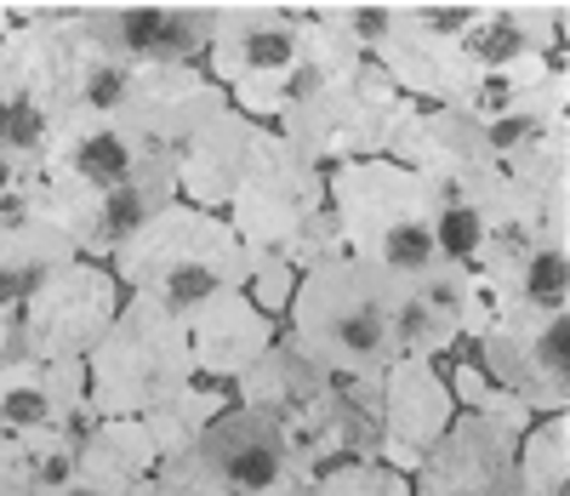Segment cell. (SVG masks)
<instances>
[{
  "label": "cell",
  "instance_id": "obj_14",
  "mask_svg": "<svg viewBox=\"0 0 570 496\" xmlns=\"http://www.w3.org/2000/svg\"><path fill=\"white\" fill-rule=\"evenodd\" d=\"M171 155V148L142 143L120 115H63L52 132H46L40 148V177L63 183V188H104L131 177L142 161Z\"/></svg>",
  "mask_w": 570,
  "mask_h": 496
},
{
  "label": "cell",
  "instance_id": "obj_2",
  "mask_svg": "<svg viewBox=\"0 0 570 496\" xmlns=\"http://www.w3.org/2000/svg\"><path fill=\"white\" fill-rule=\"evenodd\" d=\"M325 201L337 217V240L343 252L360 257L365 269L405 280L434 269V194L428 183L389 161V155H360V161H337L325 166Z\"/></svg>",
  "mask_w": 570,
  "mask_h": 496
},
{
  "label": "cell",
  "instance_id": "obj_4",
  "mask_svg": "<svg viewBox=\"0 0 570 496\" xmlns=\"http://www.w3.org/2000/svg\"><path fill=\"white\" fill-rule=\"evenodd\" d=\"M228 228L240 234L246 257H279L297 274L331 252H343L337 217L325 201V172L308 166L285 137L268 143V155L240 177V188L223 201Z\"/></svg>",
  "mask_w": 570,
  "mask_h": 496
},
{
  "label": "cell",
  "instance_id": "obj_26",
  "mask_svg": "<svg viewBox=\"0 0 570 496\" xmlns=\"http://www.w3.org/2000/svg\"><path fill=\"white\" fill-rule=\"evenodd\" d=\"M40 496H149V479H131V474H109V468H86L75 463V474Z\"/></svg>",
  "mask_w": 570,
  "mask_h": 496
},
{
  "label": "cell",
  "instance_id": "obj_12",
  "mask_svg": "<svg viewBox=\"0 0 570 496\" xmlns=\"http://www.w3.org/2000/svg\"><path fill=\"white\" fill-rule=\"evenodd\" d=\"M228 393H234L240 406L274 417L285 434H292L297 457L308 463L314 439H320V428H325V417H331V393H337V377H331L325 366H314L303 349H292L285 337H274L268 349L228 382Z\"/></svg>",
  "mask_w": 570,
  "mask_h": 496
},
{
  "label": "cell",
  "instance_id": "obj_24",
  "mask_svg": "<svg viewBox=\"0 0 570 496\" xmlns=\"http://www.w3.org/2000/svg\"><path fill=\"white\" fill-rule=\"evenodd\" d=\"M292 285H297V269L292 263H279V257H246V296L268 320H285Z\"/></svg>",
  "mask_w": 570,
  "mask_h": 496
},
{
  "label": "cell",
  "instance_id": "obj_9",
  "mask_svg": "<svg viewBox=\"0 0 570 496\" xmlns=\"http://www.w3.org/2000/svg\"><path fill=\"white\" fill-rule=\"evenodd\" d=\"M468 349L537 417L570 411V314H497L468 337Z\"/></svg>",
  "mask_w": 570,
  "mask_h": 496
},
{
  "label": "cell",
  "instance_id": "obj_17",
  "mask_svg": "<svg viewBox=\"0 0 570 496\" xmlns=\"http://www.w3.org/2000/svg\"><path fill=\"white\" fill-rule=\"evenodd\" d=\"M308 35L314 29L303 18H292V12H246V18H234L228 29L206 35V69H217L240 97H252L279 69L297 64Z\"/></svg>",
  "mask_w": 570,
  "mask_h": 496
},
{
  "label": "cell",
  "instance_id": "obj_29",
  "mask_svg": "<svg viewBox=\"0 0 570 496\" xmlns=\"http://www.w3.org/2000/svg\"><path fill=\"white\" fill-rule=\"evenodd\" d=\"M0 354H12V314H0Z\"/></svg>",
  "mask_w": 570,
  "mask_h": 496
},
{
  "label": "cell",
  "instance_id": "obj_5",
  "mask_svg": "<svg viewBox=\"0 0 570 496\" xmlns=\"http://www.w3.org/2000/svg\"><path fill=\"white\" fill-rule=\"evenodd\" d=\"M80 366H86V422L142 417L188 377H200L195 354H188V325L171 309L149 303L142 291H126V303L115 309V320L86 349Z\"/></svg>",
  "mask_w": 570,
  "mask_h": 496
},
{
  "label": "cell",
  "instance_id": "obj_27",
  "mask_svg": "<svg viewBox=\"0 0 570 496\" xmlns=\"http://www.w3.org/2000/svg\"><path fill=\"white\" fill-rule=\"evenodd\" d=\"M0 496H35L29 474H23V451L12 434H0Z\"/></svg>",
  "mask_w": 570,
  "mask_h": 496
},
{
  "label": "cell",
  "instance_id": "obj_15",
  "mask_svg": "<svg viewBox=\"0 0 570 496\" xmlns=\"http://www.w3.org/2000/svg\"><path fill=\"white\" fill-rule=\"evenodd\" d=\"M86 422V366L80 360H35L0 354V434H46Z\"/></svg>",
  "mask_w": 570,
  "mask_h": 496
},
{
  "label": "cell",
  "instance_id": "obj_30",
  "mask_svg": "<svg viewBox=\"0 0 570 496\" xmlns=\"http://www.w3.org/2000/svg\"><path fill=\"white\" fill-rule=\"evenodd\" d=\"M0 29H7V12H0Z\"/></svg>",
  "mask_w": 570,
  "mask_h": 496
},
{
  "label": "cell",
  "instance_id": "obj_7",
  "mask_svg": "<svg viewBox=\"0 0 570 496\" xmlns=\"http://www.w3.org/2000/svg\"><path fill=\"white\" fill-rule=\"evenodd\" d=\"M480 280L491 320L497 314H570V228L513 223L497 228L480 257L462 263Z\"/></svg>",
  "mask_w": 570,
  "mask_h": 496
},
{
  "label": "cell",
  "instance_id": "obj_23",
  "mask_svg": "<svg viewBox=\"0 0 570 496\" xmlns=\"http://www.w3.org/2000/svg\"><path fill=\"white\" fill-rule=\"evenodd\" d=\"M149 496H228V490L217 485V474H212L195 451H177V457H160V463H155Z\"/></svg>",
  "mask_w": 570,
  "mask_h": 496
},
{
  "label": "cell",
  "instance_id": "obj_1",
  "mask_svg": "<svg viewBox=\"0 0 570 496\" xmlns=\"http://www.w3.org/2000/svg\"><path fill=\"white\" fill-rule=\"evenodd\" d=\"M126 291H142L149 303L171 309L177 320L200 314L217 296L246 285V245L228 228L223 212L195 201H166L155 217H142L115 252L104 257Z\"/></svg>",
  "mask_w": 570,
  "mask_h": 496
},
{
  "label": "cell",
  "instance_id": "obj_21",
  "mask_svg": "<svg viewBox=\"0 0 570 496\" xmlns=\"http://www.w3.org/2000/svg\"><path fill=\"white\" fill-rule=\"evenodd\" d=\"M513 490L519 496H570V411H548L519 434Z\"/></svg>",
  "mask_w": 570,
  "mask_h": 496
},
{
  "label": "cell",
  "instance_id": "obj_28",
  "mask_svg": "<svg viewBox=\"0 0 570 496\" xmlns=\"http://www.w3.org/2000/svg\"><path fill=\"white\" fill-rule=\"evenodd\" d=\"M40 166L29 161V155H12V148H0V194H7V188H18L23 177H35Z\"/></svg>",
  "mask_w": 570,
  "mask_h": 496
},
{
  "label": "cell",
  "instance_id": "obj_22",
  "mask_svg": "<svg viewBox=\"0 0 570 496\" xmlns=\"http://www.w3.org/2000/svg\"><path fill=\"white\" fill-rule=\"evenodd\" d=\"M297 496H411V479L389 463H343V468H320Z\"/></svg>",
  "mask_w": 570,
  "mask_h": 496
},
{
  "label": "cell",
  "instance_id": "obj_10",
  "mask_svg": "<svg viewBox=\"0 0 570 496\" xmlns=\"http://www.w3.org/2000/svg\"><path fill=\"white\" fill-rule=\"evenodd\" d=\"M195 457L217 474L228 496H297L314 479V468L297 457L292 434L240 400H228L206 422V434L195 439Z\"/></svg>",
  "mask_w": 570,
  "mask_h": 496
},
{
  "label": "cell",
  "instance_id": "obj_18",
  "mask_svg": "<svg viewBox=\"0 0 570 496\" xmlns=\"http://www.w3.org/2000/svg\"><path fill=\"white\" fill-rule=\"evenodd\" d=\"M183 325H188V354H195V371L212 377V382H234L279 337V320H268L252 303L246 285L217 296V303H206L200 314H188Z\"/></svg>",
  "mask_w": 570,
  "mask_h": 496
},
{
  "label": "cell",
  "instance_id": "obj_20",
  "mask_svg": "<svg viewBox=\"0 0 570 496\" xmlns=\"http://www.w3.org/2000/svg\"><path fill=\"white\" fill-rule=\"evenodd\" d=\"M234 400L228 382H212V377H188L177 393H166L160 406L142 411V428H149L155 451L160 457H177V451H195V439L206 434V422Z\"/></svg>",
  "mask_w": 570,
  "mask_h": 496
},
{
  "label": "cell",
  "instance_id": "obj_31",
  "mask_svg": "<svg viewBox=\"0 0 570 496\" xmlns=\"http://www.w3.org/2000/svg\"><path fill=\"white\" fill-rule=\"evenodd\" d=\"M508 496H519V490H508Z\"/></svg>",
  "mask_w": 570,
  "mask_h": 496
},
{
  "label": "cell",
  "instance_id": "obj_11",
  "mask_svg": "<svg viewBox=\"0 0 570 496\" xmlns=\"http://www.w3.org/2000/svg\"><path fill=\"white\" fill-rule=\"evenodd\" d=\"M451 417H456V400L434 360L394 354L376 371V463L411 474L434 451V439L445 434Z\"/></svg>",
  "mask_w": 570,
  "mask_h": 496
},
{
  "label": "cell",
  "instance_id": "obj_19",
  "mask_svg": "<svg viewBox=\"0 0 570 496\" xmlns=\"http://www.w3.org/2000/svg\"><path fill=\"white\" fill-rule=\"evenodd\" d=\"M69 257H75L69 234H58L52 223H40V217L0 228V314H18L35 296V285L46 274H58Z\"/></svg>",
  "mask_w": 570,
  "mask_h": 496
},
{
  "label": "cell",
  "instance_id": "obj_3",
  "mask_svg": "<svg viewBox=\"0 0 570 496\" xmlns=\"http://www.w3.org/2000/svg\"><path fill=\"white\" fill-rule=\"evenodd\" d=\"M279 337L303 349L314 366H325L331 377L343 371H376L394 360L389 342V274L365 269L348 252H331L320 263H308L292 285L285 303Z\"/></svg>",
  "mask_w": 570,
  "mask_h": 496
},
{
  "label": "cell",
  "instance_id": "obj_6",
  "mask_svg": "<svg viewBox=\"0 0 570 496\" xmlns=\"http://www.w3.org/2000/svg\"><path fill=\"white\" fill-rule=\"evenodd\" d=\"M126 303V285L104 257H69L58 274H46L35 296L12 314V354L35 360H86V349L104 337L115 309Z\"/></svg>",
  "mask_w": 570,
  "mask_h": 496
},
{
  "label": "cell",
  "instance_id": "obj_8",
  "mask_svg": "<svg viewBox=\"0 0 570 496\" xmlns=\"http://www.w3.org/2000/svg\"><path fill=\"white\" fill-rule=\"evenodd\" d=\"M485 320H491V303L473 269L462 263H434L422 274L389 280V342L405 360L440 366L462 337L485 331Z\"/></svg>",
  "mask_w": 570,
  "mask_h": 496
},
{
  "label": "cell",
  "instance_id": "obj_25",
  "mask_svg": "<svg viewBox=\"0 0 570 496\" xmlns=\"http://www.w3.org/2000/svg\"><path fill=\"white\" fill-rule=\"evenodd\" d=\"M343 35L360 46V52H383V46L400 35V12L383 7V0H348L343 7Z\"/></svg>",
  "mask_w": 570,
  "mask_h": 496
},
{
  "label": "cell",
  "instance_id": "obj_13",
  "mask_svg": "<svg viewBox=\"0 0 570 496\" xmlns=\"http://www.w3.org/2000/svg\"><path fill=\"white\" fill-rule=\"evenodd\" d=\"M513 451L519 428L491 422L480 411H456L405 479L411 496H508L513 490Z\"/></svg>",
  "mask_w": 570,
  "mask_h": 496
},
{
  "label": "cell",
  "instance_id": "obj_16",
  "mask_svg": "<svg viewBox=\"0 0 570 496\" xmlns=\"http://www.w3.org/2000/svg\"><path fill=\"white\" fill-rule=\"evenodd\" d=\"M206 35L212 23L188 7H120L91 23V40L131 69H206Z\"/></svg>",
  "mask_w": 570,
  "mask_h": 496
}]
</instances>
